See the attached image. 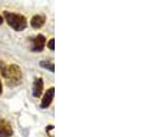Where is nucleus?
<instances>
[{
  "instance_id": "1",
  "label": "nucleus",
  "mask_w": 146,
  "mask_h": 137,
  "mask_svg": "<svg viewBox=\"0 0 146 137\" xmlns=\"http://www.w3.org/2000/svg\"><path fill=\"white\" fill-rule=\"evenodd\" d=\"M0 71L7 83L11 86L19 85L23 80L21 68L17 64L7 65L3 61H0Z\"/></svg>"
},
{
  "instance_id": "2",
  "label": "nucleus",
  "mask_w": 146,
  "mask_h": 137,
  "mask_svg": "<svg viewBox=\"0 0 146 137\" xmlns=\"http://www.w3.org/2000/svg\"><path fill=\"white\" fill-rule=\"evenodd\" d=\"M4 17L8 26L16 31H23L27 27V19L21 14L4 11Z\"/></svg>"
},
{
  "instance_id": "3",
  "label": "nucleus",
  "mask_w": 146,
  "mask_h": 137,
  "mask_svg": "<svg viewBox=\"0 0 146 137\" xmlns=\"http://www.w3.org/2000/svg\"><path fill=\"white\" fill-rule=\"evenodd\" d=\"M31 50L33 52H41L46 45V37L42 34H38L36 37L30 38Z\"/></svg>"
},
{
  "instance_id": "4",
  "label": "nucleus",
  "mask_w": 146,
  "mask_h": 137,
  "mask_svg": "<svg viewBox=\"0 0 146 137\" xmlns=\"http://www.w3.org/2000/svg\"><path fill=\"white\" fill-rule=\"evenodd\" d=\"M54 96H55V88L54 87H51V88H49L45 92L42 100H41L40 108L41 109H48L53 102Z\"/></svg>"
},
{
  "instance_id": "5",
  "label": "nucleus",
  "mask_w": 146,
  "mask_h": 137,
  "mask_svg": "<svg viewBox=\"0 0 146 137\" xmlns=\"http://www.w3.org/2000/svg\"><path fill=\"white\" fill-rule=\"evenodd\" d=\"M13 134L14 131L10 122L0 118V137H11Z\"/></svg>"
},
{
  "instance_id": "6",
  "label": "nucleus",
  "mask_w": 146,
  "mask_h": 137,
  "mask_svg": "<svg viewBox=\"0 0 146 137\" xmlns=\"http://www.w3.org/2000/svg\"><path fill=\"white\" fill-rule=\"evenodd\" d=\"M44 80L42 78H36L33 82V88H32V94L35 98H39L43 92Z\"/></svg>"
},
{
  "instance_id": "7",
  "label": "nucleus",
  "mask_w": 146,
  "mask_h": 137,
  "mask_svg": "<svg viewBox=\"0 0 146 137\" xmlns=\"http://www.w3.org/2000/svg\"><path fill=\"white\" fill-rule=\"evenodd\" d=\"M46 18L45 15H42V14H38V15H35L33 17L31 18L30 20V26L35 29H41L45 24H46Z\"/></svg>"
},
{
  "instance_id": "8",
  "label": "nucleus",
  "mask_w": 146,
  "mask_h": 137,
  "mask_svg": "<svg viewBox=\"0 0 146 137\" xmlns=\"http://www.w3.org/2000/svg\"><path fill=\"white\" fill-rule=\"evenodd\" d=\"M39 65L41 68H45L50 72H55V64L49 61H41L39 62Z\"/></svg>"
},
{
  "instance_id": "9",
  "label": "nucleus",
  "mask_w": 146,
  "mask_h": 137,
  "mask_svg": "<svg viewBox=\"0 0 146 137\" xmlns=\"http://www.w3.org/2000/svg\"><path fill=\"white\" fill-rule=\"evenodd\" d=\"M48 48L50 49V50H54L55 49V39L52 38L51 39H50L48 41Z\"/></svg>"
},
{
  "instance_id": "10",
  "label": "nucleus",
  "mask_w": 146,
  "mask_h": 137,
  "mask_svg": "<svg viewBox=\"0 0 146 137\" xmlns=\"http://www.w3.org/2000/svg\"><path fill=\"white\" fill-rule=\"evenodd\" d=\"M2 93H3V86H2L1 80H0V96L2 95Z\"/></svg>"
},
{
  "instance_id": "11",
  "label": "nucleus",
  "mask_w": 146,
  "mask_h": 137,
  "mask_svg": "<svg viewBox=\"0 0 146 137\" xmlns=\"http://www.w3.org/2000/svg\"><path fill=\"white\" fill-rule=\"evenodd\" d=\"M3 22H4V18L2 17V16L0 15V26H1L3 24Z\"/></svg>"
}]
</instances>
